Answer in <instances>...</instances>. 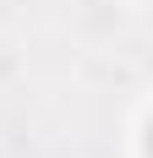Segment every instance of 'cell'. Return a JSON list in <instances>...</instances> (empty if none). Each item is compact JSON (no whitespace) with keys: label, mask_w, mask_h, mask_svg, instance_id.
<instances>
[{"label":"cell","mask_w":153,"mask_h":158,"mask_svg":"<svg viewBox=\"0 0 153 158\" xmlns=\"http://www.w3.org/2000/svg\"><path fill=\"white\" fill-rule=\"evenodd\" d=\"M148 158H153V126H148Z\"/></svg>","instance_id":"6da1fadb"}]
</instances>
